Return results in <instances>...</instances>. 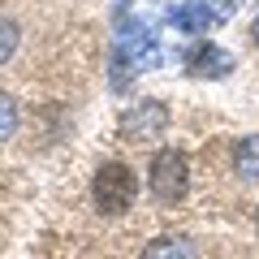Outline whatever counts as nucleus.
I'll list each match as a JSON object with an SVG mask.
<instances>
[{"instance_id": "20e7f679", "label": "nucleus", "mask_w": 259, "mask_h": 259, "mask_svg": "<svg viewBox=\"0 0 259 259\" xmlns=\"http://www.w3.org/2000/svg\"><path fill=\"white\" fill-rule=\"evenodd\" d=\"M168 130V108L160 100H139L121 112V139L125 143H156Z\"/></svg>"}, {"instance_id": "9b49d317", "label": "nucleus", "mask_w": 259, "mask_h": 259, "mask_svg": "<svg viewBox=\"0 0 259 259\" xmlns=\"http://www.w3.org/2000/svg\"><path fill=\"white\" fill-rule=\"evenodd\" d=\"M203 5L216 13V22H229L233 13H238V0H203Z\"/></svg>"}, {"instance_id": "ddd939ff", "label": "nucleus", "mask_w": 259, "mask_h": 259, "mask_svg": "<svg viewBox=\"0 0 259 259\" xmlns=\"http://www.w3.org/2000/svg\"><path fill=\"white\" fill-rule=\"evenodd\" d=\"M250 35H255V44H259V18H255V26H250Z\"/></svg>"}, {"instance_id": "39448f33", "label": "nucleus", "mask_w": 259, "mask_h": 259, "mask_svg": "<svg viewBox=\"0 0 259 259\" xmlns=\"http://www.w3.org/2000/svg\"><path fill=\"white\" fill-rule=\"evenodd\" d=\"M186 69H190L194 78H229L233 69H238V61H233V52H225L221 44H194L190 52H186Z\"/></svg>"}, {"instance_id": "9d476101", "label": "nucleus", "mask_w": 259, "mask_h": 259, "mask_svg": "<svg viewBox=\"0 0 259 259\" xmlns=\"http://www.w3.org/2000/svg\"><path fill=\"white\" fill-rule=\"evenodd\" d=\"M18 22H9V18H0V65L9 61L13 52H18Z\"/></svg>"}, {"instance_id": "6e6552de", "label": "nucleus", "mask_w": 259, "mask_h": 259, "mask_svg": "<svg viewBox=\"0 0 259 259\" xmlns=\"http://www.w3.org/2000/svg\"><path fill=\"white\" fill-rule=\"evenodd\" d=\"M238 173L246 177V182H259V134L242 139V147H238Z\"/></svg>"}, {"instance_id": "7ed1b4c3", "label": "nucleus", "mask_w": 259, "mask_h": 259, "mask_svg": "<svg viewBox=\"0 0 259 259\" xmlns=\"http://www.w3.org/2000/svg\"><path fill=\"white\" fill-rule=\"evenodd\" d=\"M186 190H190V164H186V156L173 147L156 151V160H151V194H156V203L173 207L186 199Z\"/></svg>"}, {"instance_id": "f257e3e1", "label": "nucleus", "mask_w": 259, "mask_h": 259, "mask_svg": "<svg viewBox=\"0 0 259 259\" xmlns=\"http://www.w3.org/2000/svg\"><path fill=\"white\" fill-rule=\"evenodd\" d=\"M156 65H160V44H156V35H151V26L147 22H121L117 39H112V61H108L112 91H125L134 74H147Z\"/></svg>"}, {"instance_id": "f03ea898", "label": "nucleus", "mask_w": 259, "mask_h": 259, "mask_svg": "<svg viewBox=\"0 0 259 259\" xmlns=\"http://www.w3.org/2000/svg\"><path fill=\"white\" fill-rule=\"evenodd\" d=\"M134 194H139V177H134L130 164H121V160L100 164V173H95V182H91V199H95V207H100L104 216L130 212V207H134Z\"/></svg>"}, {"instance_id": "1a4fd4ad", "label": "nucleus", "mask_w": 259, "mask_h": 259, "mask_svg": "<svg viewBox=\"0 0 259 259\" xmlns=\"http://www.w3.org/2000/svg\"><path fill=\"white\" fill-rule=\"evenodd\" d=\"M13 130H18V104H13V95L0 91V143L13 139Z\"/></svg>"}, {"instance_id": "f8f14e48", "label": "nucleus", "mask_w": 259, "mask_h": 259, "mask_svg": "<svg viewBox=\"0 0 259 259\" xmlns=\"http://www.w3.org/2000/svg\"><path fill=\"white\" fill-rule=\"evenodd\" d=\"M130 9H134V0H112V22L121 26V22L130 18Z\"/></svg>"}, {"instance_id": "423d86ee", "label": "nucleus", "mask_w": 259, "mask_h": 259, "mask_svg": "<svg viewBox=\"0 0 259 259\" xmlns=\"http://www.w3.org/2000/svg\"><path fill=\"white\" fill-rule=\"evenodd\" d=\"M168 22H173L177 30H186V35H207L212 26H221V22H216V13L207 9L203 0H190V5L168 9Z\"/></svg>"}, {"instance_id": "0eeeda50", "label": "nucleus", "mask_w": 259, "mask_h": 259, "mask_svg": "<svg viewBox=\"0 0 259 259\" xmlns=\"http://www.w3.org/2000/svg\"><path fill=\"white\" fill-rule=\"evenodd\" d=\"M139 259H199V246H194L190 238H177V233H168V238H156Z\"/></svg>"}]
</instances>
